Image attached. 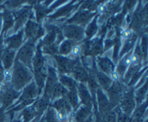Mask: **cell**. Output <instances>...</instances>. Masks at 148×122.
I'll return each instance as SVG.
<instances>
[{"label":"cell","instance_id":"7","mask_svg":"<svg viewBox=\"0 0 148 122\" xmlns=\"http://www.w3.org/2000/svg\"><path fill=\"white\" fill-rule=\"evenodd\" d=\"M64 37L67 40L79 43L85 40V28L80 26L72 24H65L61 27Z\"/></svg>","mask_w":148,"mask_h":122},{"label":"cell","instance_id":"12","mask_svg":"<svg viewBox=\"0 0 148 122\" xmlns=\"http://www.w3.org/2000/svg\"><path fill=\"white\" fill-rule=\"evenodd\" d=\"M59 82L58 80V74L56 71V67L51 66V65H48L47 66V75H46V81H45L44 85V93L43 95H46L51 98V93L53 86ZM51 99V98H50Z\"/></svg>","mask_w":148,"mask_h":122},{"label":"cell","instance_id":"25","mask_svg":"<svg viewBox=\"0 0 148 122\" xmlns=\"http://www.w3.org/2000/svg\"><path fill=\"white\" fill-rule=\"evenodd\" d=\"M49 3V2H48V4ZM48 4L45 2L44 4H36V5L33 6L34 7L35 13H36V20H37L38 23L43 19H44L46 17V15L49 14L53 10L51 7H50V6L48 5Z\"/></svg>","mask_w":148,"mask_h":122},{"label":"cell","instance_id":"40","mask_svg":"<svg viewBox=\"0 0 148 122\" xmlns=\"http://www.w3.org/2000/svg\"><path fill=\"white\" fill-rule=\"evenodd\" d=\"M66 114H67V113H66V111H57V112H56V119L59 120V121H63V120L66 118Z\"/></svg>","mask_w":148,"mask_h":122},{"label":"cell","instance_id":"36","mask_svg":"<svg viewBox=\"0 0 148 122\" xmlns=\"http://www.w3.org/2000/svg\"><path fill=\"white\" fill-rule=\"evenodd\" d=\"M90 108L91 106H84L79 108L76 115V119L78 122L84 121L88 117L90 113Z\"/></svg>","mask_w":148,"mask_h":122},{"label":"cell","instance_id":"6","mask_svg":"<svg viewBox=\"0 0 148 122\" xmlns=\"http://www.w3.org/2000/svg\"><path fill=\"white\" fill-rule=\"evenodd\" d=\"M25 29L23 30L26 40H30L33 43H36L38 40L45 36L44 27L39 23L33 21L31 19L29 20L25 25Z\"/></svg>","mask_w":148,"mask_h":122},{"label":"cell","instance_id":"35","mask_svg":"<svg viewBox=\"0 0 148 122\" xmlns=\"http://www.w3.org/2000/svg\"><path fill=\"white\" fill-rule=\"evenodd\" d=\"M140 46L141 49L142 54H143V60L145 62H147V34H143L141 36V38L140 39Z\"/></svg>","mask_w":148,"mask_h":122},{"label":"cell","instance_id":"26","mask_svg":"<svg viewBox=\"0 0 148 122\" xmlns=\"http://www.w3.org/2000/svg\"><path fill=\"white\" fill-rule=\"evenodd\" d=\"M58 80L68 91L77 90L78 82L72 76L66 75H59L58 76Z\"/></svg>","mask_w":148,"mask_h":122},{"label":"cell","instance_id":"14","mask_svg":"<svg viewBox=\"0 0 148 122\" xmlns=\"http://www.w3.org/2000/svg\"><path fill=\"white\" fill-rule=\"evenodd\" d=\"M23 37H24V31L23 29H21L13 36L4 38L5 49H12L14 51L18 50L23 45Z\"/></svg>","mask_w":148,"mask_h":122},{"label":"cell","instance_id":"28","mask_svg":"<svg viewBox=\"0 0 148 122\" xmlns=\"http://www.w3.org/2000/svg\"><path fill=\"white\" fill-rule=\"evenodd\" d=\"M143 68V63L139 64H130V65L129 66L128 69L126 71L125 74H124V77L121 79V82H122L123 83H127L128 84L130 82V79L132 77L133 75L135 73H137V72H139L140 70H141Z\"/></svg>","mask_w":148,"mask_h":122},{"label":"cell","instance_id":"41","mask_svg":"<svg viewBox=\"0 0 148 122\" xmlns=\"http://www.w3.org/2000/svg\"><path fill=\"white\" fill-rule=\"evenodd\" d=\"M3 68L1 66V65L0 64V83L4 81V75H3Z\"/></svg>","mask_w":148,"mask_h":122},{"label":"cell","instance_id":"34","mask_svg":"<svg viewBox=\"0 0 148 122\" xmlns=\"http://www.w3.org/2000/svg\"><path fill=\"white\" fill-rule=\"evenodd\" d=\"M65 98H66V100L72 108H77V107L79 106V101L77 90L68 91L67 94L65 95Z\"/></svg>","mask_w":148,"mask_h":122},{"label":"cell","instance_id":"5","mask_svg":"<svg viewBox=\"0 0 148 122\" xmlns=\"http://www.w3.org/2000/svg\"><path fill=\"white\" fill-rule=\"evenodd\" d=\"M14 17V33H17L24 25L26 24L29 20H30L33 15V6H23L21 8L12 12Z\"/></svg>","mask_w":148,"mask_h":122},{"label":"cell","instance_id":"37","mask_svg":"<svg viewBox=\"0 0 148 122\" xmlns=\"http://www.w3.org/2000/svg\"><path fill=\"white\" fill-rule=\"evenodd\" d=\"M58 48L59 46L56 44L51 45V46H41L42 53L44 54L50 55V56H54V55L58 53Z\"/></svg>","mask_w":148,"mask_h":122},{"label":"cell","instance_id":"30","mask_svg":"<svg viewBox=\"0 0 148 122\" xmlns=\"http://www.w3.org/2000/svg\"><path fill=\"white\" fill-rule=\"evenodd\" d=\"M68 90L60 83L58 82L56 85L53 86L52 89L51 93V101H55V99L64 97L67 94Z\"/></svg>","mask_w":148,"mask_h":122},{"label":"cell","instance_id":"29","mask_svg":"<svg viewBox=\"0 0 148 122\" xmlns=\"http://www.w3.org/2000/svg\"><path fill=\"white\" fill-rule=\"evenodd\" d=\"M52 108H54L57 111H66V113L70 112L72 110V106L68 102L66 98H65V96L55 100L52 103Z\"/></svg>","mask_w":148,"mask_h":122},{"label":"cell","instance_id":"1","mask_svg":"<svg viewBox=\"0 0 148 122\" xmlns=\"http://www.w3.org/2000/svg\"><path fill=\"white\" fill-rule=\"evenodd\" d=\"M33 80V72L21 62L14 60L12 71V87L15 90L21 92L22 90Z\"/></svg>","mask_w":148,"mask_h":122},{"label":"cell","instance_id":"24","mask_svg":"<svg viewBox=\"0 0 148 122\" xmlns=\"http://www.w3.org/2000/svg\"><path fill=\"white\" fill-rule=\"evenodd\" d=\"M132 54V51L124 55L123 57L120 59L119 61H118V65H117L116 71V74L118 75V76L119 77V79H122L126 71L131 64Z\"/></svg>","mask_w":148,"mask_h":122},{"label":"cell","instance_id":"2","mask_svg":"<svg viewBox=\"0 0 148 122\" xmlns=\"http://www.w3.org/2000/svg\"><path fill=\"white\" fill-rule=\"evenodd\" d=\"M131 24L130 29L137 34L141 33L143 35V30L147 26V7H143L141 5V2L139 3L138 7L136 9L135 12L132 16Z\"/></svg>","mask_w":148,"mask_h":122},{"label":"cell","instance_id":"43","mask_svg":"<svg viewBox=\"0 0 148 122\" xmlns=\"http://www.w3.org/2000/svg\"><path fill=\"white\" fill-rule=\"evenodd\" d=\"M1 29H2V18H1V12L0 13V34H1Z\"/></svg>","mask_w":148,"mask_h":122},{"label":"cell","instance_id":"13","mask_svg":"<svg viewBox=\"0 0 148 122\" xmlns=\"http://www.w3.org/2000/svg\"><path fill=\"white\" fill-rule=\"evenodd\" d=\"M97 69L108 76H111L115 71V64L108 56H98L95 58Z\"/></svg>","mask_w":148,"mask_h":122},{"label":"cell","instance_id":"11","mask_svg":"<svg viewBox=\"0 0 148 122\" xmlns=\"http://www.w3.org/2000/svg\"><path fill=\"white\" fill-rule=\"evenodd\" d=\"M121 108L124 112H132L136 105L134 89L133 87H125L121 100Z\"/></svg>","mask_w":148,"mask_h":122},{"label":"cell","instance_id":"3","mask_svg":"<svg viewBox=\"0 0 148 122\" xmlns=\"http://www.w3.org/2000/svg\"><path fill=\"white\" fill-rule=\"evenodd\" d=\"M36 51V43L26 40L18 49L15 60L19 61L32 71V62Z\"/></svg>","mask_w":148,"mask_h":122},{"label":"cell","instance_id":"10","mask_svg":"<svg viewBox=\"0 0 148 122\" xmlns=\"http://www.w3.org/2000/svg\"><path fill=\"white\" fill-rule=\"evenodd\" d=\"M125 88V86L123 85V82L119 80L113 81L112 85L106 92L107 93V96L110 101V103L112 106H115L116 105L121 102V97H122L123 92Z\"/></svg>","mask_w":148,"mask_h":122},{"label":"cell","instance_id":"27","mask_svg":"<svg viewBox=\"0 0 148 122\" xmlns=\"http://www.w3.org/2000/svg\"><path fill=\"white\" fill-rule=\"evenodd\" d=\"M98 14H96L93 17V19L90 22L89 24L86 26V28L85 29V40H90L91 38L95 36L98 31L99 25L98 24Z\"/></svg>","mask_w":148,"mask_h":122},{"label":"cell","instance_id":"18","mask_svg":"<svg viewBox=\"0 0 148 122\" xmlns=\"http://www.w3.org/2000/svg\"><path fill=\"white\" fill-rule=\"evenodd\" d=\"M77 93L79 99L80 100L82 104L86 106H92V102L93 99H92L89 89L85 84L78 83Z\"/></svg>","mask_w":148,"mask_h":122},{"label":"cell","instance_id":"44","mask_svg":"<svg viewBox=\"0 0 148 122\" xmlns=\"http://www.w3.org/2000/svg\"><path fill=\"white\" fill-rule=\"evenodd\" d=\"M3 7H4V6H3ZM3 8H4V7H2V5H0V13L1 12V10H3Z\"/></svg>","mask_w":148,"mask_h":122},{"label":"cell","instance_id":"15","mask_svg":"<svg viewBox=\"0 0 148 122\" xmlns=\"http://www.w3.org/2000/svg\"><path fill=\"white\" fill-rule=\"evenodd\" d=\"M81 3H82V1L79 3L75 2V1H71L66 5L62 6V7L58 9L55 12L52 13L51 15H49L48 18L50 20H57L58 18L66 17V16L69 15L75 9L77 8V7H79Z\"/></svg>","mask_w":148,"mask_h":122},{"label":"cell","instance_id":"38","mask_svg":"<svg viewBox=\"0 0 148 122\" xmlns=\"http://www.w3.org/2000/svg\"><path fill=\"white\" fill-rule=\"evenodd\" d=\"M25 3V1H7L3 4L4 7L7 10H10L12 9H16Z\"/></svg>","mask_w":148,"mask_h":122},{"label":"cell","instance_id":"32","mask_svg":"<svg viewBox=\"0 0 148 122\" xmlns=\"http://www.w3.org/2000/svg\"><path fill=\"white\" fill-rule=\"evenodd\" d=\"M50 98L43 94V95L40 98L36 100L34 105L32 107H33L34 111H36V112H42V111H43L47 108V106L50 103Z\"/></svg>","mask_w":148,"mask_h":122},{"label":"cell","instance_id":"31","mask_svg":"<svg viewBox=\"0 0 148 122\" xmlns=\"http://www.w3.org/2000/svg\"><path fill=\"white\" fill-rule=\"evenodd\" d=\"M77 44V43L72 41L70 40H64L62 43L59 44V48H58V53L61 56H66L70 53L71 51H72V48Z\"/></svg>","mask_w":148,"mask_h":122},{"label":"cell","instance_id":"19","mask_svg":"<svg viewBox=\"0 0 148 122\" xmlns=\"http://www.w3.org/2000/svg\"><path fill=\"white\" fill-rule=\"evenodd\" d=\"M15 56L16 51L12 50V49H4L0 58V62H1L4 71L10 70L12 67L14 60H15Z\"/></svg>","mask_w":148,"mask_h":122},{"label":"cell","instance_id":"23","mask_svg":"<svg viewBox=\"0 0 148 122\" xmlns=\"http://www.w3.org/2000/svg\"><path fill=\"white\" fill-rule=\"evenodd\" d=\"M96 98L100 111L101 112L108 111V110L111 108V105L105 91L103 90L101 88H98L95 93V98Z\"/></svg>","mask_w":148,"mask_h":122},{"label":"cell","instance_id":"22","mask_svg":"<svg viewBox=\"0 0 148 122\" xmlns=\"http://www.w3.org/2000/svg\"><path fill=\"white\" fill-rule=\"evenodd\" d=\"M137 40H138V34H137L136 33H133L129 38L124 40V44H123L122 48L120 50L119 54V59L123 57L124 55L132 51L133 48L135 46Z\"/></svg>","mask_w":148,"mask_h":122},{"label":"cell","instance_id":"21","mask_svg":"<svg viewBox=\"0 0 148 122\" xmlns=\"http://www.w3.org/2000/svg\"><path fill=\"white\" fill-rule=\"evenodd\" d=\"M1 18H2V29L0 35L4 36V33L14 26V17L11 10H7L4 7L1 11Z\"/></svg>","mask_w":148,"mask_h":122},{"label":"cell","instance_id":"45","mask_svg":"<svg viewBox=\"0 0 148 122\" xmlns=\"http://www.w3.org/2000/svg\"><path fill=\"white\" fill-rule=\"evenodd\" d=\"M16 122H17V121H16Z\"/></svg>","mask_w":148,"mask_h":122},{"label":"cell","instance_id":"20","mask_svg":"<svg viewBox=\"0 0 148 122\" xmlns=\"http://www.w3.org/2000/svg\"><path fill=\"white\" fill-rule=\"evenodd\" d=\"M94 74H95V79H96V81L98 85H99L100 88L103 91H106L113 83V80L111 77L105 75L103 72H100L97 69L96 65H95V66H94Z\"/></svg>","mask_w":148,"mask_h":122},{"label":"cell","instance_id":"9","mask_svg":"<svg viewBox=\"0 0 148 122\" xmlns=\"http://www.w3.org/2000/svg\"><path fill=\"white\" fill-rule=\"evenodd\" d=\"M96 14L95 12L79 10L71 18L66 20V24L75 25L85 28Z\"/></svg>","mask_w":148,"mask_h":122},{"label":"cell","instance_id":"39","mask_svg":"<svg viewBox=\"0 0 148 122\" xmlns=\"http://www.w3.org/2000/svg\"><path fill=\"white\" fill-rule=\"evenodd\" d=\"M114 38H106L103 40V51H107L114 46Z\"/></svg>","mask_w":148,"mask_h":122},{"label":"cell","instance_id":"8","mask_svg":"<svg viewBox=\"0 0 148 122\" xmlns=\"http://www.w3.org/2000/svg\"><path fill=\"white\" fill-rule=\"evenodd\" d=\"M56 63V69L59 72V75H71L75 66L77 59H72L64 56L56 54L53 56Z\"/></svg>","mask_w":148,"mask_h":122},{"label":"cell","instance_id":"42","mask_svg":"<svg viewBox=\"0 0 148 122\" xmlns=\"http://www.w3.org/2000/svg\"><path fill=\"white\" fill-rule=\"evenodd\" d=\"M3 111H4V108L1 107L0 108V122L3 120L4 119V114H3Z\"/></svg>","mask_w":148,"mask_h":122},{"label":"cell","instance_id":"17","mask_svg":"<svg viewBox=\"0 0 148 122\" xmlns=\"http://www.w3.org/2000/svg\"><path fill=\"white\" fill-rule=\"evenodd\" d=\"M71 75L77 82H79L78 83L85 84L88 82L89 73L87 71V69L84 67L82 62L79 59H78L77 61Z\"/></svg>","mask_w":148,"mask_h":122},{"label":"cell","instance_id":"16","mask_svg":"<svg viewBox=\"0 0 148 122\" xmlns=\"http://www.w3.org/2000/svg\"><path fill=\"white\" fill-rule=\"evenodd\" d=\"M20 94L21 92L15 90L12 87L11 84H7V88L4 93L0 96V104L1 105V107L4 108L5 107L9 106L14 100L20 96Z\"/></svg>","mask_w":148,"mask_h":122},{"label":"cell","instance_id":"33","mask_svg":"<svg viewBox=\"0 0 148 122\" xmlns=\"http://www.w3.org/2000/svg\"><path fill=\"white\" fill-rule=\"evenodd\" d=\"M147 93V81L142 85L140 88H137V90H134V97H135V101L137 104H140V103H143V101L145 98H146V95Z\"/></svg>","mask_w":148,"mask_h":122},{"label":"cell","instance_id":"4","mask_svg":"<svg viewBox=\"0 0 148 122\" xmlns=\"http://www.w3.org/2000/svg\"><path fill=\"white\" fill-rule=\"evenodd\" d=\"M40 93L41 91L38 88L34 80L30 82L27 86L22 90L21 95L20 96L19 101L17 102L20 103L19 108L34 102L36 98H39Z\"/></svg>","mask_w":148,"mask_h":122}]
</instances>
